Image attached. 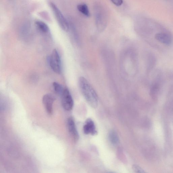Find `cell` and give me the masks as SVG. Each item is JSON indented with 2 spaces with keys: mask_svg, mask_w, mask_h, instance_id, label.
I'll return each mask as SVG.
<instances>
[{
  "mask_svg": "<svg viewBox=\"0 0 173 173\" xmlns=\"http://www.w3.org/2000/svg\"><path fill=\"white\" fill-rule=\"evenodd\" d=\"M79 86L88 104L93 108H96L98 103V95L88 81L84 77H80L79 79Z\"/></svg>",
  "mask_w": 173,
  "mask_h": 173,
  "instance_id": "1",
  "label": "cell"
},
{
  "mask_svg": "<svg viewBox=\"0 0 173 173\" xmlns=\"http://www.w3.org/2000/svg\"><path fill=\"white\" fill-rule=\"evenodd\" d=\"M50 67L55 72L60 74L62 71V64L60 56L56 49L53 51L51 54L47 58Z\"/></svg>",
  "mask_w": 173,
  "mask_h": 173,
  "instance_id": "2",
  "label": "cell"
},
{
  "mask_svg": "<svg viewBox=\"0 0 173 173\" xmlns=\"http://www.w3.org/2000/svg\"><path fill=\"white\" fill-rule=\"evenodd\" d=\"M50 6L54 14L59 26L64 31H68L69 29L68 23L62 13L55 3L51 2L50 3Z\"/></svg>",
  "mask_w": 173,
  "mask_h": 173,
  "instance_id": "3",
  "label": "cell"
},
{
  "mask_svg": "<svg viewBox=\"0 0 173 173\" xmlns=\"http://www.w3.org/2000/svg\"><path fill=\"white\" fill-rule=\"evenodd\" d=\"M61 96L62 104L63 108L67 111L72 110L74 105V102L68 88L66 87L64 88Z\"/></svg>",
  "mask_w": 173,
  "mask_h": 173,
  "instance_id": "4",
  "label": "cell"
},
{
  "mask_svg": "<svg viewBox=\"0 0 173 173\" xmlns=\"http://www.w3.org/2000/svg\"><path fill=\"white\" fill-rule=\"evenodd\" d=\"M55 100V97L51 94H45L43 97L42 103L44 106L46 111L49 115L53 114V105Z\"/></svg>",
  "mask_w": 173,
  "mask_h": 173,
  "instance_id": "5",
  "label": "cell"
},
{
  "mask_svg": "<svg viewBox=\"0 0 173 173\" xmlns=\"http://www.w3.org/2000/svg\"><path fill=\"white\" fill-rule=\"evenodd\" d=\"M67 126L69 134L75 142L78 141L79 134L77 129L74 120L72 117H69L67 119Z\"/></svg>",
  "mask_w": 173,
  "mask_h": 173,
  "instance_id": "6",
  "label": "cell"
},
{
  "mask_svg": "<svg viewBox=\"0 0 173 173\" xmlns=\"http://www.w3.org/2000/svg\"><path fill=\"white\" fill-rule=\"evenodd\" d=\"M83 132L86 135L90 134L94 136L97 134L94 122L91 119H87L83 126Z\"/></svg>",
  "mask_w": 173,
  "mask_h": 173,
  "instance_id": "7",
  "label": "cell"
},
{
  "mask_svg": "<svg viewBox=\"0 0 173 173\" xmlns=\"http://www.w3.org/2000/svg\"><path fill=\"white\" fill-rule=\"evenodd\" d=\"M155 38L159 42L166 45H170L173 42L172 37L168 33H158L155 35Z\"/></svg>",
  "mask_w": 173,
  "mask_h": 173,
  "instance_id": "8",
  "label": "cell"
},
{
  "mask_svg": "<svg viewBox=\"0 0 173 173\" xmlns=\"http://www.w3.org/2000/svg\"><path fill=\"white\" fill-rule=\"evenodd\" d=\"M108 138L109 141L113 145H116L119 143V138L117 133L114 130H111L109 133Z\"/></svg>",
  "mask_w": 173,
  "mask_h": 173,
  "instance_id": "9",
  "label": "cell"
},
{
  "mask_svg": "<svg viewBox=\"0 0 173 173\" xmlns=\"http://www.w3.org/2000/svg\"><path fill=\"white\" fill-rule=\"evenodd\" d=\"M159 83H155L152 85L150 89V94L153 98L156 99L159 90Z\"/></svg>",
  "mask_w": 173,
  "mask_h": 173,
  "instance_id": "10",
  "label": "cell"
},
{
  "mask_svg": "<svg viewBox=\"0 0 173 173\" xmlns=\"http://www.w3.org/2000/svg\"><path fill=\"white\" fill-rule=\"evenodd\" d=\"M77 9L79 12L87 17L90 16L88 7L85 4H81L77 5Z\"/></svg>",
  "mask_w": 173,
  "mask_h": 173,
  "instance_id": "11",
  "label": "cell"
},
{
  "mask_svg": "<svg viewBox=\"0 0 173 173\" xmlns=\"http://www.w3.org/2000/svg\"><path fill=\"white\" fill-rule=\"evenodd\" d=\"M36 24L39 29L44 33L48 32L49 29L48 26L44 23L41 21H37L36 22Z\"/></svg>",
  "mask_w": 173,
  "mask_h": 173,
  "instance_id": "12",
  "label": "cell"
},
{
  "mask_svg": "<svg viewBox=\"0 0 173 173\" xmlns=\"http://www.w3.org/2000/svg\"><path fill=\"white\" fill-rule=\"evenodd\" d=\"M53 87L55 92L57 94L61 95L64 89L62 85L56 82L53 83Z\"/></svg>",
  "mask_w": 173,
  "mask_h": 173,
  "instance_id": "13",
  "label": "cell"
},
{
  "mask_svg": "<svg viewBox=\"0 0 173 173\" xmlns=\"http://www.w3.org/2000/svg\"><path fill=\"white\" fill-rule=\"evenodd\" d=\"M132 169L135 172L138 173H146L144 170L140 167L137 165H133L132 166Z\"/></svg>",
  "mask_w": 173,
  "mask_h": 173,
  "instance_id": "14",
  "label": "cell"
},
{
  "mask_svg": "<svg viewBox=\"0 0 173 173\" xmlns=\"http://www.w3.org/2000/svg\"><path fill=\"white\" fill-rule=\"evenodd\" d=\"M111 1L115 5L118 6L122 5L123 3L122 0H111Z\"/></svg>",
  "mask_w": 173,
  "mask_h": 173,
  "instance_id": "15",
  "label": "cell"
}]
</instances>
